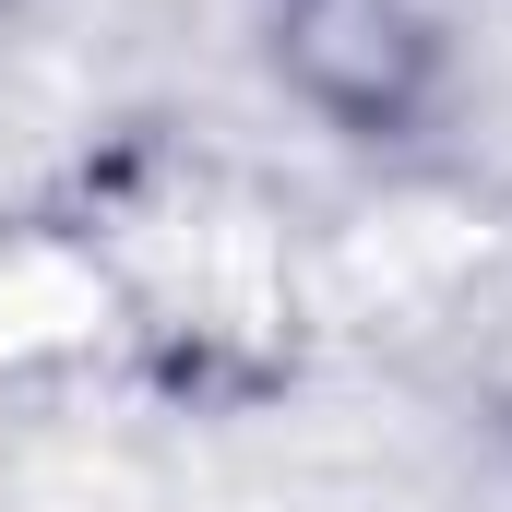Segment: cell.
Segmentation results:
<instances>
[{"mask_svg": "<svg viewBox=\"0 0 512 512\" xmlns=\"http://www.w3.org/2000/svg\"><path fill=\"white\" fill-rule=\"evenodd\" d=\"M286 72L346 120H393L429 72V36L405 0H286Z\"/></svg>", "mask_w": 512, "mask_h": 512, "instance_id": "cell-1", "label": "cell"}]
</instances>
